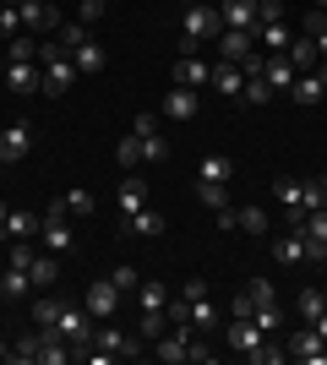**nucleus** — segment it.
<instances>
[{"instance_id": "nucleus-5", "label": "nucleus", "mask_w": 327, "mask_h": 365, "mask_svg": "<svg viewBox=\"0 0 327 365\" xmlns=\"http://www.w3.org/2000/svg\"><path fill=\"white\" fill-rule=\"evenodd\" d=\"M55 327H61V338L71 344V360H77V354L88 349V344H93V327H98V322L88 317V305L66 300V305H61V322H55Z\"/></svg>"}, {"instance_id": "nucleus-18", "label": "nucleus", "mask_w": 327, "mask_h": 365, "mask_svg": "<svg viewBox=\"0 0 327 365\" xmlns=\"http://www.w3.org/2000/svg\"><path fill=\"white\" fill-rule=\"evenodd\" d=\"M251 38L262 44V55H284L295 33H289V22H256V28H251Z\"/></svg>"}, {"instance_id": "nucleus-34", "label": "nucleus", "mask_w": 327, "mask_h": 365, "mask_svg": "<svg viewBox=\"0 0 327 365\" xmlns=\"http://www.w3.org/2000/svg\"><path fill=\"white\" fill-rule=\"evenodd\" d=\"M306 38H311L316 55L327 61V11H322V6H311V11H306Z\"/></svg>"}, {"instance_id": "nucleus-54", "label": "nucleus", "mask_w": 327, "mask_h": 365, "mask_svg": "<svg viewBox=\"0 0 327 365\" xmlns=\"http://www.w3.org/2000/svg\"><path fill=\"white\" fill-rule=\"evenodd\" d=\"M311 327H316V333H322V338H327V311H322V317H316V322H311Z\"/></svg>"}, {"instance_id": "nucleus-9", "label": "nucleus", "mask_w": 327, "mask_h": 365, "mask_svg": "<svg viewBox=\"0 0 327 365\" xmlns=\"http://www.w3.org/2000/svg\"><path fill=\"white\" fill-rule=\"evenodd\" d=\"M289 360H311V365H327V338L316 333L311 322L289 333Z\"/></svg>"}, {"instance_id": "nucleus-3", "label": "nucleus", "mask_w": 327, "mask_h": 365, "mask_svg": "<svg viewBox=\"0 0 327 365\" xmlns=\"http://www.w3.org/2000/svg\"><path fill=\"white\" fill-rule=\"evenodd\" d=\"M38 240H44L49 257H71V251H77V229H71V213H66V197L44 207V218H38Z\"/></svg>"}, {"instance_id": "nucleus-14", "label": "nucleus", "mask_w": 327, "mask_h": 365, "mask_svg": "<svg viewBox=\"0 0 327 365\" xmlns=\"http://www.w3.org/2000/svg\"><path fill=\"white\" fill-rule=\"evenodd\" d=\"M38 66H44V93H49V98H61V93L82 76L71 55H55V61H38Z\"/></svg>"}, {"instance_id": "nucleus-2", "label": "nucleus", "mask_w": 327, "mask_h": 365, "mask_svg": "<svg viewBox=\"0 0 327 365\" xmlns=\"http://www.w3.org/2000/svg\"><path fill=\"white\" fill-rule=\"evenodd\" d=\"M131 354H142V338H137V333H120L115 322H98V327H93V344H88L77 360L109 365V360H131Z\"/></svg>"}, {"instance_id": "nucleus-31", "label": "nucleus", "mask_w": 327, "mask_h": 365, "mask_svg": "<svg viewBox=\"0 0 327 365\" xmlns=\"http://www.w3.org/2000/svg\"><path fill=\"white\" fill-rule=\"evenodd\" d=\"M186 322H191V333H213V327H218V305L207 300V294H202V300H191Z\"/></svg>"}, {"instance_id": "nucleus-6", "label": "nucleus", "mask_w": 327, "mask_h": 365, "mask_svg": "<svg viewBox=\"0 0 327 365\" xmlns=\"http://www.w3.org/2000/svg\"><path fill=\"white\" fill-rule=\"evenodd\" d=\"M131 131H137V142H142V164H164V158H170V142L158 131V115H137Z\"/></svg>"}, {"instance_id": "nucleus-42", "label": "nucleus", "mask_w": 327, "mask_h": 365, "mask_svg": "<svg viewBox=\"0 0 327 365\" xmlns=\"http://www.w3.org/2000/svg\"><path fill=\"white\" fill-rule=\"evenodd\" d=\"M93 207H98V197H93V191H66V213L93 218Z\"/></svg>"}, {"instance_id": "nucleus-7", "label": "nucleus", "mask_w": 327, "mask_h": 365, "mask_svg": "<svg viewBox=\"0 0 327 365\" xmlns=\"http://www.w3.org/2000/svg\"><path fill=\"white\" fill-rule=\"evenodd\" d=\"M273 202L289 213V229H300V218H306V180H289V175H279V180H273Z\"/></svg>"}, {"instance_id": "nucleus-13", "label": "nucleus", "mask_w": 327, "mask_h": 365, "mask_svg": "<svg viewBox=\"0 0 327 365\" xmlns=\"http://www.w3.org/2000/svg\"><path fill=\"white\" fill-rule=\"evenodd\" d=\"M16 16L22 28H38V33H61V11L49 0H16Z\"/></svg>"}, {"instance_id": "nucleus-15", "label": "nucleus", "mask_w": 327, "mask_h": 365, "mask_svg": "<svg viewBox=\"0 0 327 365\" xmlns=\"http://www.w3.org/2000/svg\"><path fill=\"white\" fill-rule=\"evenodd\" d=\"M213 49H218V61L240 66V61H246V55H251V49H256V38H251L246 28H224V33H218V38H213Z\"/></svg>"}, {"instance_id": "nucleus-23", "label": "nucleus", "mask_w": 327, "mask_h": 365, "mask_svg": "<svg viewBox=\"0 0 327 365\" xmlns=\"http://www.w3.org/2000/svg\"><path fill=\"white\" fill-rule=\"evenodd\" d=\"M234 229H240V235H251V240H262L267 229H273V218H267V207L246 202V207H234Z\"/></svg>"}, {"instance_id": "nucleus-50", "label": "nucleus", "mask_w": 327, "mask_h": 365, "mask_svg": "<svg viewBox=\"0 0 327 365\" xmlns=\"http://www.w3.org/2000/svg\"><path fill=\"white\" fill-rule=\"evenodd\" d=\"M256 22H284V0H256Z\"/></svg>"}, {"instance_id": "nucleus-25", "label": "nucleus", "mask_w": 327, "mask_h": 365, "mask_svg": "<svg viewBox=\"0 0 327 365\" xmlns=\"http://www.w3.org/2000/svg\"><path fill=\"white\" fill-rule=\"evenodd\" d=\"M120 218H131V213H142V207H147V180H137V175H125L120 180Z\"/></svg>"}, {"instance_id": "nucleus-30", "label": "nucleus", "mask_w": 327, "mask_h": 365, "mask_svg": "<svg viewBox=\"0 0 327 365\" xmlns=\"http://www.w3.org/2000/svg\"><path fill=\"white\" fill-rule=\"evenodd\" d=\"M28 278H33V289H49V284H55V278H61V257H33L28 262Z\"/></svg>"}, {"instance_id": "nucleus-28", "label": "nucleus", "mask_w": 327, "mask_h": 365, "mask_svg": "<svg viewBox=\"0 0 327 365\" xmlns=\"http://www.w3.org/2000/svg\"><path fill=\"white\" fill-rule=\"evenodd\" d=\"M28 294H33L28 267H6V273H0V300H28Z\"/></svg>"}, {"instance_id": "nucleus-21", "label": "nucleus", "mask_w": 327, "mask_h": 365, "mask_svg": "<svg viewBox=\"0 0 327 365\" xmlns=\"http://www.w3.org/2000/svg\"><path fill=\"white\" fill-rule=\"evenodd\" d=\"M262 76H267V88H273V93H289V88H295V61H289V55H267V61H262Z\"/></svg>"}, {"instance_id": "nucleus-49", "label": "nucleus", "mask_w": 327, "mask_h": 365, "mask_svg": "<svg viewBox=\"0 0 327 365\" xmlns=\"http://www.w3.org/2000/svg\"><path fill=\"white\" fill-rule=\"evenodd\" d=\"M98 16H104V0H82V6H77V22H82V28H93Z\"/></svg>"}, {"instance_id": "nucleus-8", "label": "nucleus", "mask_w": 327, "mask_h": 365, "mask_svg": "<svg viewBox=\"0 0 327 365\" xmlns=\"http://www.w3.org/2000/svg\"><path fill=\"white\" fill-rule=\"evenodd\" d=\"M120 300H125V294L115 289L109 278H98V284H88V294H82V305H88V317H93V322H109V317H115V311H120Z\"/></svg>"}, {"instance_id": "nucleus-10", "label": "nucleus", "mask_w": 327, "mask_h": 365, "mask_svg": "<svg viewBox=\"0 0 327 365\" xmlns=\"http://www.w3.org/2000/svg\"><path fill=\"white\" fill-rule=\"evenodd\" d=\"M33 153V125L28 120H11L6 131H0V164H22Z\"/></svg>"}, {"instance_id": "nucleus-43", "label": "nucleus", "mask_w": 327, "mask_h": 365, "mask_svg": "<svg viewBox=\"0 0 327 365\" xmlns=\"http://www.w3.org/2000/svg\"><path fill=\"white\" fill-rule=\"evenodd\" d=\"M109 284H115V289H120V294H137L142 273H137V267H131V262H120V267H115V273H109Z\"/></svg>"}, {"instance_id": "nucleus-32", "label": "nucleus", "mask_w": 327, "mask_h": 365, "mask_svg": "<svg viewBox=\"0 0 327 365\" xmlns=\"http://www.w3.org/2000/svg\"><path fill=\"white\" fill-rule=\"evenodd\" d=\"M284 55L295 61V71H316V61H322V55H316V44L306 38V33H300V38H289V49H284Z\"/></svg>"}, {"instance_id": "nucleus-36", "label": "nucleus", "mask_w": 327, "mask_h": 365, "mask_svg": "<svg viewBox=\"0 0 327 365\" xmlns=\"http://www.w3.org/2000/svg\"><path fill=\"white\" fill-rule=\"evenodd\" d=\"M61 294H38V300H33V322H38V327H55V322H61Z\"/></svg>"}, {"instance_id": "nucleus-40", "label": "nucleus", "mask_w": 327, "mask_h": 365, "mask_svg": "<svg viewBox=\"0 0 327 365\" xmlns=\"http://www.w3.org/2000/svg\"><path fill=\"white\" fill-rule=\"evenodd\" d=\"M295 311H300V322H316V317L327 311V294H322V289H300Z\"/></svg>"}, {"instance_id": "nucleus-33", "label": "nucleus", "mask_w": 327, "mask_h": 365, "mask_svg": "<svg viewBox=\"0 0 327 365\" xmlns=\"http://www.w3.org/2000/svg\"><path fill=\"white\" fill-rule=\"evenodd\" d=\"M164 305H170L164 284H158V278H142L137 284V311H164Z\"/></svg>"}, {"instance_id": "nucleus-44", "label": "nucleus", "mask_w": 327, "mask_h": 365, "mask_svg": "<svg viewBox=\"0 0 327 365\" xmlns=\"http://www.w3.org/2000/svg\"><path fill=\"white\" fill-rule=\"evenodd\" d=\"M316 207H327V175L306 180V213H316Z\"/></svg>"}, {"instance_id": "nucleus-12", "label": "nucleus", "mask_w": 327, "mask_h": 365, "mask_svg": "<svg viewBox=\"0 0 327 365\" xmlns=\"http://www.w3.org/2000/svg\"><path fill=\"white\" fill-rule=\"evenodd\" d=\"M0 82L11 93H44V71L38 61H16V66H0Z\"/></svg>"}, {"instance_id": "nucleus-16", "label": "nucleus", "mask_w": 327, "mask_h": 365, "mask_svg": "<svg viewBox=\"0 0 327 365\" xmlns=\"http://www.w3.org/2000/svg\"><path fill=\"white\" fill-rule=\"evenodd\" d=\"M153 354L164 365H180V360H191V327H175V333H158L153 338Z\"/></svg>"}, {"instance_id": "nucleus-51", "label": "nucleus", "mask_w": 327, "mask_h": 365, "mask_svg": "<svg viewBox=\"0 0 327 365\" xmlns=\"http://www.w3.org/2000/svg\"><path fill=\"white\" fill-rule=\"evenodd\" d=\"M246 294H251V305H267V300H273V284H267V278H251Z\"/></svg>"}, {"instance_id": "nucleus-38", "label": "nucleus", "mask_w": 327, "mask_h": 365, "mask_svg": "<svg viewBox=\"0 0 327 365\" xmlns=\"http://www.w3.org/2000/svg\"><path fill=\"white\" fill-rule=\"evenodd\" d=\"M267 98H273V88H267V76H262V71H256V76H246V88H240V104L262 109Z\"/></svg>"}, {"instance_id": "nucleus-39", "label": "nucleus", "mask_w": 327, "mask_h": 365, "mask_svg": "<svg viewBox=\"0 0 327 365\" xmlns=\"http://www.w3.org/2000/svg\"><path fill=\"white\" fill-rule=\"evenodd\" d=\"M115 164H120V169H137V164H142V142H137V131H125V137L115 142Z\"/></svg>"}, {"instance_id": "nucleus-47", "label": "nucleus", "mask_w": 327, "mask_h": 365, "mask_svg": "<svg viewBox=\"0 0 327 365\" xmlns=\"http://www.w3.org/2000/svg\"><path fill=\"white\" fill-rule=\"evenodd\" d=\"M22 33V16H16V6H0V44L6 38H16Z\"/></svg>"}, {"instance_id": "nucleus-53", "label": "nucleus", "mask_w": 327, "mask_h": 365, "mask_svg": "<svg viewBox=\"0 0 327 365\" xmlns=\"http://www.w3.org/2000/svg\"><path fill=\"white\" fill-rule=\"evenodd\" d=\"M251 311H256V305H251V294L240 289V294H234V300H229V317H251Z\"/></svg>"}, {"instance_id": "nucleus-45", "label": "nucleus", "mask_w": 327, "mask_h": 365, "mask_svg": "<svg viewBox=\"0 0 327 365\" xmlns=\"http://www.w3.org/2000/svg\"><path fill=\"white\" fill-rule=\"evenodd\" d=\"M300 229H306L311 240H322V245H327V207H316V213H306V218H300Z\"/></svg>"}, {"instance_id": "nucleus-57", "label": "nucleus", "mask_w": 327, "mask_h": 365, "mask_svg": "<svg viewBox=\"0 0 327 365\" xmlns=\"http://www.w3.org/2000/svg\"><path fill=\"white\" fill-rule=\"evenodd\" d=\"M6 213H11V207H6V197H0V224H6Z\"/></svg>"}, {"instance_id": "nucleus-58", "label": "nucleus", "mask_w": 327, "mask_h": 365, "mask_svg": "<svg viewBox=\"0 0 327 365\" xmlns=\"http://www.w3.org/2000/svg\"><path fill=\"white\" fill-rule=\"evenodd\" d=\"M311 6H322V11H327V0H311Z\"/></svg>"}, {"instance_id": "nucleus-52", "label": "nucleus", "mask_w": 327, "mask_h": 365, "mask_svg": "<svg viewBox=\"0 0 327 365\" xmlns=\"http://www.w3.org/2000/svg\"><path fill=\"white\" fill-rule=\"evenodd\" d=\"M202 294H207L202 278H186V284H180V300H202Z\"/></svg>"}, {"instance_id": "nucleus-55", "label": "nucleus", "mask_w": 327, "mask_h": 365, "mask_svg": "<svg viewBox=\"0 0 327 365\" xmlns=\"http://www.w3.org/2000/svg\"><path fill=\"white\" fill-rule=\"evenodd\" d=\"M316 76H322V88H327V61H316Z\"/></svg>"}, {"instance_id": "nucleus-35", "label": "nucleus", "mask_w": 327, "mask_h": 365, "mask_svg": "<svg viewBox=\"0 0 327 365\" xmlns=\"http://www.w3.org/2000/svg\"><path fill=\"white\" fill-rule=\"evenodd\" d=\"M197 197H202L207 213H229V207H234L229 191H224V185H213V180H197Z\"/></svg>"}, {"instance_id": "nucleus-19", "label": "nucleus", "mask_w": 327, "mask_h": 365, "mask_svg": "<svg viewBox=\"0 0 327 365\" xmlns=\"http://www.w3.org/2000/svg\"><path fill=\"white\" fill-rule=\"evenodd\" d=\"M207 88L224 93V98H240V88H246V71L229 61H213V76H207Z\"/></svg>"}, {"instance_id": "nucleus-48", "label": "nucleus", "mask_w": 327, "mask_h": 365, "mask_svg": "<svg viewBox=\"0 0 327 365\" xmlns=\"http://www.w3.org/2000/svg\"><path fill=\"white\" fill-rule=\"evenodd\" d=\"M164 322H170V317H164V311H142V338L153 344V338L164 333Z\"/></svg>"}, {"instance_id": "nucleus-24", "label": "nucleus", "mask_w": 327, "mask_h": 365, "mask_svg": "<svg viewBox=\"0 0 327 365\" xmlns=\"http://www.w3.org/2000/svg\"><path fill=\"white\" fill-rule=\"evenodd\" d=\"M218 16H224V28H256V0H218Z\"/></svg>"}, {"instance_id": "nucleus-1", "label": "nucleus", "mask_w": 327, "mask_h": 365, "mask_svg": "<svg viewBox=\"0 0 327 365\" xmlns=\"http://www.w3.org/2000/svg\"><path fill=\"white\" fill-rule=\"evenodd\" d=\"M218 33H224V16H218V6L191 0L186 16H180V55H202V44H213Z\"/></svg>"}, {"instance_id": "nucleus-41", "label": "nucleus", "mask_w": 327, "mask_h": 365, "mask_svg": "<svg viewBox=\"0 0 327 365\" xmlns=\"http://www.w3.org/2000/svg\"><path fill=\"white\" fill-rule=\"evenodd\" d=\"M16 61H38V44H33L28 33H16V38H6V66H16Z\"/></svg>"}, {"instance_id": "nucleus-11", "label": "nucleus", "mask_w": 327, "mask_h": 365, "mask_svg": "<svg viewBox=\"0 0 327 365\" xmlns=\"http://www.w3.org/2000/svg\"><path fill=\"white\" fill-rule=\"evenodd\" d=\"M273 262H284V267H306V262H311V240H306V229L279 235V240H273Z\"/></svg>"}, {"instance_id": "nucleus-4", "label": "nucleus", "mask_w": 327, "mask_h": 365, "mask_svg": "<svg viewBox=\"0 0 327 365\" xmlns=\"http://www.w3.org/2000/svg\"><path fill=\"white\" fill-rule=\"evenodd\" d=\"M61 44L71 49V61H77V71L82 76H98L109 66V55H104V44H98L93 33L82 28V22H71V28H61Z\"/></svg>"}, {"instance_id": "nucleus-46", "label": "nucleus", "mask_w": 327, "mask_h": 365, "mask_svg": "<svg viewBox=\"0 0 327 365\" xmlns=\"http://www.w3.org/2000/svg\"><path fill=\"white\" fill-rule=\"evenodd\" d=\"M11 360H22V365H33V360H38V333L16 338V344H11Z\"/></svg>"}, {"instance_id": "nucleus-56", "label": "nucleus", "mask_w": 327, "mask_h": 365, "mask_svg": "<svg viewBox=\"0 0 327 365\" xmlns=\"http://www.w3.org/2000/svg\"><path fill=\"white\" fill-rule=\"evenodd\" d=\"M0 360H11V344H6V338H0Z\"/></svg>"}, {"instance_id": "nucleus-26", "label": "nucleus", "mask_w": 327, "mask_h": 365, "mask_svg": "<svg viewBox=\"0 0 327 365\" xmlns=\"http://www.w3.org/2000/svg\"><path fill=\"white\" fill-rule=\"evenodd\" d=\"M289 93H295V104H300V109H316V104L327 98V88H322V76H316V71H300Z\"/></svg>"}, {"instance_id": "nucleus-29", "label": "nucleus", "mask_w": 327, "mask_h": 365, "mask_svg": "<svg viewBox=\"0 0 327 365\" xmlns=\"http://www.w3.org/2000/svg\"><path fill=\"white\" fill-rule=\"evenodd\" d=\"M197 175H202V180H213V185H229V180H234V158H229V153H207Z\"/></svg>"}, {"instance_id": "nucleus-20", "label": "nucleus", "mask_w": 327, "mask_h": 365, "mask_svg": "<svg viewBox=\"0 0 327 365\" xmlns=\"http://www.w3.org/2000/svg\"><path fill=\"white\" fill-rule=\"evenodd\" d=\"M120 235H142V240H164V213H153V207H142V213L120 218Z\"/></svg>"}, {"instance_id": "nucleus-60", "label": "nucleus", "mask_w": 327, "mask_h": 365, "mask_svg": "<svg viewBox=\"0 0 327 365\" xmlns=\"http://www.w3.org/2000/svg\"><path fill=\"white\" fill-rule=\"evenodd\" d=\"M0 6H6V0H0Z\"/></svg>"}, {"instance_id": "nucleus-22", "label": "nucleus", "mask_w": 327, "mask_h": 365, "mask_svg": "<svg viewBox=\"0 0 327 365\" xmlns=\"http://www.w3.org/2000/svg\"><path fill=\"white\" fill-rule=\"evenodd\" d=\"M207 76H213V66H207L202 55H180V61H175V82H180V88H207Z\"/></svg>"}, {"instance_id": "nucleus-59", "label": "nucleus", "mask_w": 327, "mask_h": 365, "mask_svg": "<svg viewBox=\"0 0 327 365\" xmlns=\"http://www.w3.org/2000/svg\"><path fill=\"white\" fill-rule=\"evenodd\" d=\"M0 180H6V164H0Z\"/></svg>"}, {"instance_id": "nucleus-27", "label": "nucleus", "mask_w": 327, "mask_h": 365, "mask_svg": "<svg viewBox=\"0 0 327 365\" xmlns=\"http://www.w3.org/2000/svg\"><path fill=\"white\" fill-rule=\"evenodd\" d=\"M33 235H38V218L22 213V207H11L6 224H0V240H33Z\"/></svg>"}, {"instance_id": "nucleus-37", "label": "nucleus", "mask_w": 327, "mask_h": 365, "mask_svg": "<svg viewBox=\"0 0 327 365\" xmlns=\"http://www.w3.org/2000/svg\"><path fill=\"white\" fill-rule=\"evenodd\" d=\"M251 322H256V327H262L267 338H279V333H284V311H279L273 300H267V305H256V311H251Z\"/></svg>"}, {"instance_id": "nucleus-17", "label": "nucleus", "mask_w": 327, "mask_h": 365, "mask_svg": "<svg viewBox=\"0 0 327 365\" xmlns=\"http://www.w3.org/2000/svg\"><path fill=\"white\" fill-rule=\"evenodd\" d=\"M197 109H202L197 88H180V82H175V88L164 93V115H170V120H197Z\"/></svg>"}]
</instances>
